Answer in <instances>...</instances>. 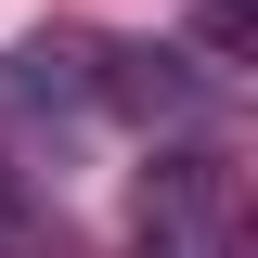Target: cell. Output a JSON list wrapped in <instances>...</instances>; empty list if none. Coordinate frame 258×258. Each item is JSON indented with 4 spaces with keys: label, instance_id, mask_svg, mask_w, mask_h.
<instances>
[{
    "label": "cell",
    "instance_id": "cell-1",
    "mask_svg": "<svg viewBox=\"0 0 258 258\" xmlns=\"http://www.w3.org/2000/svg\"><path fill=\"white\" fill-rule=\"evenodd\" d=\"M207 13H220V39H232V13H245V0H207Z\"/></svg>",
    "mask_w": 258,
    "mask_h": 258
}]
</instances>
